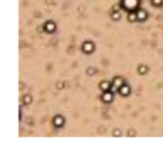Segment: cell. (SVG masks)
<instances>
[{"instance_id": "1", "label": "cell", "mask_w": 163, "mask_h": 150, "mask_svg": "<svg viewBox=\"0 0 163 150\" xmlns=\"http://www.w3.org/2000/svg\"><path fill=\"white\" fill-rule=\"evenodd\" d=\"M125 85V82H123V79L122 77H116V79H113V83H112V92L115 93V92H119V87L120 86Z\"/></svg>"}, {"instance_id": "2", "label": "cell", "mask_w": 163, "mask_h": 150, "mask_svg": "<svg viewBox=\"0 0 163 150\" xmlns=\"http://www.w3.org/2000/svg\"><path fill=\"white\" fill-rule=\"evenodd\" d=\"M82 50L87 54L92 53V52L95 50V44H93V42H85L83 44H82Z\"/></svg>"}, {"instance_id": "3", "label": "cell", "mask_w": 163, "mask_h": 150, "mask_svg": "<svg viewBox=\"0 0 163 150\" xmlns=\"http://www.w3.org/2000/svg\"><path fill=\"white\" fill-rule=\"evenodd\" d=\"M102 100H103V103H112V100H113V92H112V90L103 92Z\"/></svg>"}, {"instance_id": "4", "label": "cell", "mask_w": 163, "mask_h": 150, "mask_svg": "<svg viewBox=\"0 0 163 150\" xmlns=\"http://www.w3.org/2000/svg\"><path fill=\"white\" fill-rule=\"evenodd\" d=\"M119 95H120V96H123V97L129 96V95H130V86H129V85L120 86V87H119Z\"/></svg>"}, {"instance_id": "5", "label": "cell", "mask_w": 163, "mask_h": 150, "mask_svg": "<svg viewBox=\"0 0 163 150\" xmlns=\"http://www.w3.org/2000/svg\"><path fill=\"white\" fill-rule=\"evenodd\" d=\"M53 124L56 126V127H63V126H65V117H63V116H60V114L54 116Z\"/></svg>"}, {"instance_id": "6", "label": "cell", "mask_w": 163, "mask_h": 150, "mask_svg": "<svg viewBox=\"0 0 163 150\" xmlns=\"http://www.w3.org/2000/svg\"><path fill=\"white\" fill-rule=\"evenodd\" d=\"M44 30L47 33H53L54 30H56V24H54V21H47L46 24H44Z\"/></svg>"}, {"instance_id": "7", "label": "cell", "mask_w": 163, "mask_h": 150, "mask_svg": "<svg viewBox=\"0 0 163 150\" xmlns=\"http://www.w3.org/2000/svg\"><path fill=\"white\" fill-rule=\"evenodd\" d=\"M146 19H147V11L144 10V9H139V10H137V20L144 21Z\"/></svg>"}, {"instance_id": "8", "label": "cell", "mask_w": 163, "mask_h": 150, "mask_svg": "<svg viewBox=\"0 0 163 150\" xmlns=\"http://www.w3.org/2000/svg\"><path fill=\"white\" fill-rule=\"evenodd\" d=\"M139 3V0H123V6L129 7V9H135V6Z\"/></svg>"}, {"instance_id": "9", "label": "cell", "mask_w": 163, "mask_h": 150, "mask_svg": "<svg viewBox=\"0 0 163 150\" xmlns=\"http://www.w3.org/2000/svg\"><path fill=\"white\" fill-rule=\"evenodd\" d=\"M99 87H100V90H102V92H107V90L112 89V85H110L109 82H102V83L99 85Z\"/></svg>"}, {"instance_id": "10", "label": "cell", "mask_w": 163, "mask_h": 150, "mask_svg": "<svg viewBox=\"0 0 163 150\" xmlns=\"http://www.w3.org/2000/svg\"><path fill=\"white\" fill-rule=\"evenodd\" d=\"M137 72H139V75H146V73L149 72V67H147L146 64H140V66L137 67Z\"/></svg>"}, {"instance_id": "11", "label": "cell", "mask_w": 163, "mask_h": 150, "mask_svg": "<svg viewBox=\"0 0 163 150\" xmlns=\"http://www.w3.org/2000/svg\"><path fill=\"white\" fill-rule=\"evenodd\" d=\"M127 19H129V21H136L137 20V11H130Z\"/></svg>"}, {"instance_id": "12", "label": "cell", "mask_w": 163, "mask_h": 150, "mask_svg": "<svg viewBox=\"0 0 163 150\" xmlns=\"http://www.w3.org/2000/svg\"><path fill=\"white\" fill-rule=\"evenodd\" d=\"M120 17H122L120 11L119 10H113V13H112V19H113V20H120Z\"/></svg>"}, {"instance_id": "13", "label": "cell", "mask_w": 163, "mask_h": 150, "mask_svg": "<svg viewBox=\"0 0 163 150\" xmlns=\"http://www.w3.org/2000/svg\"><path fill=\"white\" fill-rule=\"evenodd\" d=\"M152 4L154 7H160L163 4V0H152Z\"/></svg>"}, {"instance_id": "14", "label": "cell", "mask_w": 163, "mask_h": 150, "mask_svg": "<svg viewBox=\"0 0 163 150\" xmlns=\"http://www.w3.org/2000/svg\"><path fill=\"white\" fill-rule=\"evenodd\" d=\"M23 102H24L26 105H29V103L32 102V96H29V95H26V96L23 97Z\"/></svg>"}, {"instance_id": "15", "label": "cell", "mask_w": 163, "mask_h": 150, "mask_svg": "<svg viewBox=\"0 0 163 150\" xmlns=\"http://www.w3.org/2000/svg\"><path fill=\"white\" fill-rule=\"evenodd\" d=\"M95 73H96V70H95V69H93V67H90V69H89V70H87V75H89V76L95 75Z\"/></svg>"}, {"instance_id": "16", "label": "cell", "mask_w": 163, "mask_h": 150, "mask_svg": "<svg viewBox=\"0 0 163 150\" xmlns=\"http://www.w3.org/2000/svg\"><path fill=\"white\" fill-rule=\"evenodd\" d=\"M113 136H120V130H115V132H113Z\"/></svg>"}]
</instances>
